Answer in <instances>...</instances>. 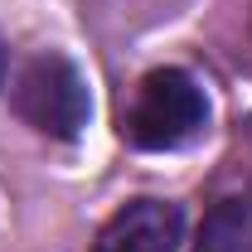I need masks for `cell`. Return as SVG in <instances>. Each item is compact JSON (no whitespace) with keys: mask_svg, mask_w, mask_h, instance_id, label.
Returning a JSON list of instances; mask_svg holds the SVG:
<instances>
[{"mask_svg":"<svg viewBox=\"0 0 252 252\" xmlns=\"http://www.w3.org/2000/svg\"><path fill=\"white\" fill-rule=\"evenodd\" d=\"M194 252H252V209L243 199H219L199 223Z\"/></svg>","mask_w":252,"mask_h":252,"instance_id":"obj_4","label":"cell"},{"mask_svg":"<svg viewBox=\"0 0 252 252\" xmlns=\"http://www.w3.org/2000/svg\"><path fill=\"white\" fill-rule=\"evenodd\" d=\"M209 126V97L185 68H156L136 83V97L122 112V141L136 151H180Z\"/></svg>","mask_w":252,"mask_h":252,"instance_id":"obj_1","label":"cell"},{"mask_svg":"<svg viewBox=\"0 0 252 252\" xmlns=\"http://www.w3.org/2000/svg\"><path fill=\"white\" fill-rule=\"evenodd\" d=\"M5 68H10V49H5V34H0V88H5Z\"/></svg>","mask_w":252,"mask_h":252,"instance_id":"obj_5","label":"cell"},{"mask_svg":"<svg viewBox=\"0 0 252 252\" xmlns=\"http://www.w3.org/2000/svg\"><path fill=\"white\" fill-rule=\"evenodd\" d=\"M185 214L170 199H131L97 233L93 252H180Z\"/></svg>","mask_w":252,"mask_h":252,"instance_id":"obj_3","label":"cell"},{"mask_svg":"<svg viewBox=\"0 0 252 252\" xmlns=\"http://www.w3.org/2000/svg\"><path fill=\"white\" fill-rule=\"evenodd\" d=\"M10 102H15V117L49 141H78L93 117L88 83H83L78 63L63 54H34L20 68Z\"/></svg>","mask_w":252,"mask_h":252,"instance_id":"obj_2","label":"cell"}]
</instances>
